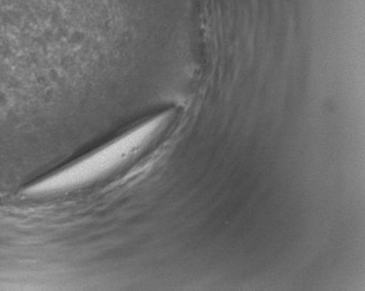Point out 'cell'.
Here are the masks:
<instances>
[{
  "label": "cell",
  "instance_id": "obj_1",
  "mask_svg": "<svg viewBox=\"0 0 365 291\" xmlns=\"http://www.w3.org/2000/svg\"><path fill=\"white\" fill-rule=\"evenodd\" d=\"M165 123V117H158L141 125L140 128H135L130 133L125 134L124 137L119 138L95 153L94 156L86 158V161L67 170L66 173L59 177L61 182L56 185H72L79 180L85 182L86 179L100 176L106 171L118 167L119 164L128 160L138 149L150 143Z\"/></svg>",
  "mask_w": 365,
  "mask_h": 291
}]
</instances>
